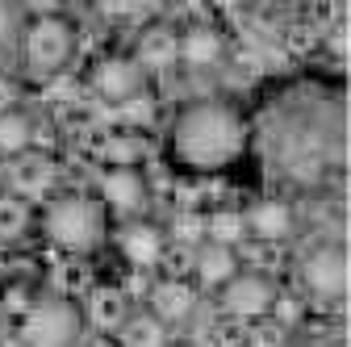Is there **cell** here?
<instances>
[{
    "mask_svg": "<svg viewBox=\"0 0 351 347\" xmlns=\"http://www.w3.org/2000/svg\"><path fill=\"white\" fill-rule=\"evenodd\" d=\"M88 84H93L105 101H130V97L143 93L147 71L134 63L130 51H105V55L93 59V67H88Z\"/></svg>",
    "mask_w": 351,
    "mask_h": 347,
    "instance_id": "obj_7",
    "label": "cell"
},
{
    "mask_svg": "<svg viewBox=\"0 0 351 347\" xmlns=\"http://www.w3.org/2000/svg\"><path fill=\"white\" fill-rule=\"evenodd\" d=\"M34 139H38L34 117L21 105L0 109V159H21V155H29L34 151Z\"/></svg>",
    "mask_w": 351,
    "mask_h": 347,
    "instance_id": "obj_17",
    "label": "cell"
},
{
    "mask_svg": "<svg viewBox=\"0 0 351 347\" xmlns=\"http://www.w3.org/2000/svg\"><path fill=\"white\" fill-rule=\"evenodd\" d=\"M17 34H21V13H17V5L0 0V47H9Z\"/></svg>",
    "mask_w": 351,
    "mask_h": 347,
    "instance_id": "obj_21",
    "label": "cell"
},
{
    "mask_svg": "<svg viewBox=\"0 0 351 347\" xmlns=\"http://www.w3.org/2000/svg\"><path fill=\"white\" fill-rule=\"evenodd\" d=\"M5 180H9V167H5V159H0V189H5Z\"/></svg>",
    "mask_w": 351,
    "mask_h": 347,
    "instance_id": "obj_23",
    "label": "cell"
},
{
    "mask_svg": "<svg viewBox=\"0 0 351 347\" xmlns=\"http://www.w3.org/2000/svg\"><path fill=\"white\" fill-rule=\"evenodd\" d=\"M80 347H117V339H113V335H88Z\"/></svg>",
    "mask_w": 351,
    "mask_h": 347,
    "instance_id": "obj_22",
    "label": "cell"
},
{
    "mask_svg": "<svg viewBox=\"0 0 351 347\" xmlns=\"http://www.w3.org/2000/svg\"><path fill=\"white\" fill-rule=\"evenodd\" d=\"M101 159L105 167H138L143 159V143L134 130H113V134L101 139Z\"/></svg>",
    "mask_w": 351,
    "mask_h": 347,
    "instance_id": "obj_20",
    "label": "cell"
},
{
    "mask_svg": "<svg viewBox=\"0 0 351 347\" xmlns=\"http://www.w3.org/2000/svg\"><path fill=\"white\" fill-rule=\"evenodd\" d=\"M21 339L25 347H80L88 339L84 314L67 297H42L21 318Z\"/></svg>",
    "mask_w": 351,
    "mask_h": 347,
    "instance_id": "obj_4",
    "label": "cell"
},
{
    "mask_svg": "<svg viewBox=\"0 0 351 347\" xmlns=\"http://www.w3.org/2000/svg\"><path fill=\"white\" fill-rule=\"evenodd\" d=\"M301 280H305V289L318 293V297H330V301L343 297L347 285H351V259H347V251L339 243L314 247L310 255L301 259Z\"/></svg>",
    "mask_w": 351,
    "mask_h": 347,
    "instance_id": "obj_8",
    "label": "cell"
},
{
    "mask_svg": "<svg viewBox=\"0 0 351 347\" xmlns=\"http://www.w3.org/2000/svg\"><path fill=\"white\" fill-rule=\"evenodd\" d=\"M276 280L263 276L255 268H239L222 289H217V301H222V310L230 318H263L276 310Z\"/></svg>",
    "mask_w": 351,
    "mask_h": 347,
    "instance_id": "obj_6",
    "label": "cell"
},
{
    "mask_svg": "<svg viewBox=\"0 0 351 347\" xmlns=\"http://www.w3.org/2000/svg\"><path fill=\"white\" fill-rule=\"evenodd\" d=\"M147 310H151L163 326H176V322L193 318V310H197V285H193V280H180V276L155 280L151 293H147Z\"/></svg>",
    "mask_w": 351,
    "mask_h": 347,
    "instance_id": "obj_11",
    "label": "cell"
},
{
    "mask_svg": "<svg viewBox=\"0 0 351 347\" xmlns=\"http://www.w3.org/2000/svg\"><path fill=\"white\" fill-rule=\"evenodd\" d=\"M180 59L193 67H213L226 59V34L213 21H193L180 29Z\"/></svg>",
    "mask_w": 351,
    "mask_h": 347,
    "instance_id": "obj_14",
    "label": "cell"
},
{
    "mask_svg": "<svg viewBox=\"0 0 351 347\" xmlns=\"http://www.w3.org/2000/svg\"><path fill=\"white\" fill-rule=\"evenodd\" d=\"M42 226H47V235H51L55 247L75 251V255H88V251H97L105 243V235H109V213H105L101 197L80 193V189H67V193H55L47 201Z\"/></svg>",
    "mask_w": 351,
    "mask_h": 347,
    "instance_id": "obj_3",
    "label": "cell"
},
{
    "mask_svg": "<svg viewBox=\"0 0 351 347\" xmlns=\"http://www.w3.org/2000/svg\"><path fill=\"white\" fill-rule=\"evenodd\" d=\"M29 226H34V205H29V197L13 193V189L5 184V189H0V243L25 239Z\"/></svg>",
    "mask_w": 351,
    "mask_h": 347,
    "instance_id": "obj_19",
    "label": "cell"
},
{
    "mask_svg": "<svg viewBox=\"0 0 351 347\" xmlns=\"http://www.w3.org/2000/svg\"><path fill=\"white\" fill-rule=\"evenodd\" d=\"M259 143L276 171L310 184L347 163V101L330 84H289L259 109Z\"/></svg>",
    "mask_w": 351,
    "mask_h": 347,
    "instance_id": "obj_1",
    "label": "cell"
},
{
    "mask_svg": "<svg viewBox=\"0 0 351 347\" xmlns=\"http://www.w3.org/2000/svg\"><path fill=\"white\" fill-rule=\"evenodd\" d=\"M134 63L143 71L151 67H171V63H180V25H171V21H151L143 25L138 42H134Z\"/></svg>",
    "mask_w": 351,
    "mask_h": 347,
    "instance_id": "obj_12",
    "label": "cell"
},
{
    "mask_svg": "<svg viewBox=\"0 0 351 347\" xmlns=\"http://www.w3.org/2000/svg\"><path fill=\"white\" fill-rule=\"evenodd\" d=\"M101 205L105 213H117V218H138L147 197H151V184L138 167H105V176H101Z\"/></svg>",
    "mask_w": 351,
    "mask_h": 347,
    "instance_id": "obj_9",
    "label": "cell"
},
{
    "mask_svg": "<svg viewBox=\"0 0 351 347\" xmlns=\"http://www.w3.org/2000/svg\"><path fill=\"white\" fill-rule=\"evenodd\" d=\"M239 268H243V264H239V251H234L230 243L205 239V243L197 247V255H193V272H197V280L209 285V289H222Z\"/></svg>",
    "mask_w": 351,
    "mask_h": 347,
    "instance_id": "obj_15",
    "label": "cell"
},
{
    "mask_svg": "<svg viewBox=\"0 0 351 347\" xmlns=\"http://www.w3.org/2000/svg\"><path fill=\"white\" fill-rule=\"evenodd\" d=\"M243 226L259 239H285L293 230V205L280 197H263L243 213Z\"/></svg>",
    "mask_w": 351,
    "mask_h": 347,
    "instance_id": "obj_16",
    "label": "cell"
},
{
    "mask_svg": "<svg viewBox=\"0 0 351 347\" xmlns=\"http://www.w3.org/2000/svg\"><path fill=\"white\" fill-rule=\"evenodd\" d=\"M117 247L134 268H155L167 255V235H163V226H155L147 218H130L117 230Z\"/></svg>",
    "mask_w": 351,
    "mask_h": 347,
    "instance_id": "obj_10",
    "label": "cell"
},
{
    "mask_svg": "<svg viewBox=\"0 0 351 347\" xmlns=\"http://www.w3.org/2000/svg\"><path fill=\"white\" fill-rule=\"evenodd\" d=\"M75 51V25L63 13H38L21 25V59L34 75L59 71Z\"/></svg>",
    "mask_w": 351,
    "mask_h": 347,
    "instance_id": "obj_5",
    "label": "cell"
},
{
    "mask_svg": "<svg viewBox=\"0 0 351 347\" xmlns=\"http://www.w3.org/2000/svg\"><path fill=\"white\" fill-rule=\"evenodd\" d=\"M117 347H167V326L151 310H130V318L117 326Z\"/></svg>",
    "mask_w": 351,
    "mask_h": 347,
    "instance_id": "obj_18",
    "label": "cell"
},
{
    "mask_svg": "<svg viewBox=\"0 0 351 347\" xmlns=\"http://www.w3.org/2000/svg\"><path fill=\"white\" fill-rule=\"evenodd\" d=\"M80 314H84L88 335H117V326L130 318V301H125V293H121V289L101 285V289H93V293L84 297Z\"/></svg>",
    "mask_w": 351,
    "mask_h": 347,
    "instance_id": "obj_13",
    "label": "cell"
},
{
    "mask_svg": "<svg viewBox=\"0 0 351 347\" xmlns=\"http://www.w3.org/2000/svg\"><path fill=\"white\" fill-rule=\"evenodd\" d=\"M251 143L247 113L226 97H197L171 121V159L189 171L230 167Z\"/></svg>",
    "mask_w": 351,
    "mask_h": 347,
    "instance_id": "obj_2",
    "label": "cell"
}]
</instances>
